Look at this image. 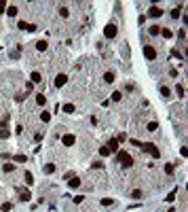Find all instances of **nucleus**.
Listing matches in <instances>:
<instances>
[{
  "mask_svg": "<svg viewBox=\"0 0 188 212\" xmlns=\"http://www.w3.org/2000/svg\"><path fill=\"white\" fill-rule=\"evenodd\" d=\"M159 91H161V95H163V98H169V95H171V89H169V87H165V85H161Z\"/></svg>",
  "mask_w": 188,
  "mask_h": 212,
  "instance_id": "12",
  "label": "nucleus"
},
{
  "mask_svg": "<svg viewBox=\"0 0 188 212\" xmlns=\"http://www.w3.org/2000/svg\"><path fill=\"white\" fill-rule=\"evenodd\" d=\"M59 15L61 17H68L70 13H68V6H59Z\"/></svg>",
  "mask_w": 188,
  "mask_h": 212,
  "instance_id": "34",
  "label": "nucleus"
},
{
  "mask_svg": "<svg viewBox=\"0 0 188 212\" xmlns=\"http://www.w3.org/2000/svg\"><path fill=\"white\" fill-rule=\"evenodd\" d=\"M32 83H42V74L38 72V70H34V72H32Z\"/></svg>",
  "mask_w": 188,
  "mask_h": 212,
  "instance_id": "14",
  "label": "nucleus"
},
{
  "mask_svg": "<svg viewBox=\"0 0 188 212\" xmlns=\"http://www.w3.org/2000/svg\"><path fill=\"white\" fill-rule=\"evenodd\" d=\"M6 11V2H2V0H0V15H2Z\"/></svg>",
  "mask_w": 188,
  "mask_h": 212,
  "instance_id": "36",
  "label": "nucleus"
},
{
  "mask_svg": "<svg viewBox=\"0 0 188 212\" xmlns=\"http://www.w3.org/2000/svg\"><path fill=\"white\" fill-rule=\"evenodd\" d=\"M116 32H119V30H116V25H114V23H108V25L104 28V36H106V38H114Z\"/></svg>",
  "mask_w": 188,
  "mask_h": 212,
  "instance_id": "5",
  "label": "nucleus"
},
{
  "mask_svg": "<svg viewBox=\"0 0 188 212\" xmlns=\"http://www.w3.org/2000/svg\"><path fill=\"white\" fill-rule=\"evenodd\" d=\"M148 34H150V36H159V34H161V25H150V28H148Z\"/></svg>",
  "mask_w": 188,
  "mask_h": 212,
  "instance_id": "9",
  "label": "nucleus"
},
{
  "mask_svg": "<svg viewBox=\"0 0 188 212\" xmlns=\"http://www.w3.org/2000/svg\"><path fill=\"white\" fill-rule=\"evenodd\" d=\"M2 170H4L6 174H11V172L15 170V163H4V167H2Z\"/></svg>",
  "mask_w": 188,
  "mask_h": 212,
  "instance_id": "27",
  "label": "nucleus"
},
{
  "mask_svg": "<svg viewBox=\"0 0 188 212\" xmlns=\"http://www.w3.org/2000/svg\"><path fill=\"white\" fill-rule=\"evenodd\" d=\"M17 28H19V30H25V28H28V23H25V21H19V23H17Z\"/></svg>",
  "mask_w": 188,
  "mask_h": 212,
  "instance_id": "37",
  "label": "nucleus"
},
{
  "mask_svg": "<svg viewBox=\"0 0 188 212\" xmlns=\"http://www.w3.org/2000/svg\"><path fill=\"white\" fill-rule=\"evenodd\" d=\"M30 197H32V193H30V191H23L21 195H19V199H21V201H30Z\"/></svg>",
  "mask_w": 188,
  "mask_h": 212,
  "instance_id": "24",
  "label": "nucleus"
},
{
  "mask_svg": "<svg viewBox=\"0 0 188 212\" xmlns=\"http://www.w3.org/2000/svg\"><path fill=\"white\" fill-rule=\"evenodd\" d=\"M100 155H102V157H108V155H110V148L106 146V144H104V146H100Z\"/></svg>",
  "mask_w": 188,
  "mask_h": 212,
  "instance_id": "23",
  "label": "nucleus"
},
{
  "mask_svg": "<svg viewBox=\"0 0 188 212\" xmlns=\"http://www.w3.org/2000/svg\"><path fill=\"white\" fill-rule=\"evenodd\" d=\"M23 98H25L23 93H17V95H15V100H17V102H23Z\"/></svg>",
  "mask_w": 188,
  "mask_h": 212,
  "instance_id": "38",
  "label": "nucleus"
},
{
  "mask_svg": "<svg viewBox=\"0 0 188 212\" xmlns=\"http://www.w3.org/2000/svg\"><path fill=\"white\" fill-rule=\"evenodd\" d=\"M171 55H173V57H184L182 53H177V49H173V51H171Z\"/></svg>",
  "mask_w": 188,
  "mask_h": 212,
  "instance_id": "40",
  "label": "nucleus"
},
{
  "mask_svg": "<svg viewBox=\"0 0 188 212\" xmlns=\"http://www.w3.org/2000/svg\"><path fill=\"white\" fill-rule=\"evenodd\" d=\"M142 148H144V151H146L150 157H154V159H159V157H161L159 146H156V144H152V142H144V144H142Z\"/></svg>",
  "mask_w": 188,
  "mask_h": 212,
  "instance_id": "2",
  "label": "nucleus"
},
{
  "mask_svg": "<svg viewBox=\"0 0 188 212\" xmlns=\"http://www.w3.org/2000/svg\"><path fill=\"white\" fill-rule=\"evenodd\" d=\"M131 197L133 199H142V197H144V193H142L140 189H135V191H131Z\"/></svg>",
  "mask_w": 188,
  "mask_h": 212,
  "instance_id": "20",
  "label": "nucleus"
},
{
  "mask_svg": "<svg viewBox=\"0 0 188 212\" xmlns=\"http://www.w3.org/2000/svg\"><path fill=\"white\" fill-rule=\"evenodd\" d=\"M70 187H72V189L80 187V178H72V180H70Z\"/></svg>",
  "mask_w": 188,
  "mask_h": 212,
  "instance_id": "30",
  "label": "nucleus"
},
{
  "mask_svg": "<svg viewBox=\"0 0 188 212\" xmlns=\"http://www.w3.org/2000/svg\"><path fill=\"white\" fill-rule=\"evenodd\" d=\"M42 170H44V174H53V172H55V163H47Z\"/></svg>",
  "mask_w": 188,
  "mask_h": 212,
  "instance_id": "17",
  "label": "nucleus"
},
{
  "mask_svg": "<svg viewBox=\"0 0 188 212\" xmlns=\"http://www.w3.org/2000/svg\"><path fill=\"white\" fill-rule=\"evenodd\" d=\"M61 144H64V146L76 144V136H74V134H64V136H61Z\"/></svg>",
  "mask_w": 188,
  "mask_h": 212,
  "instance_id": "6",
  "label": "nucleus"
},
{
  "mask_svg": "<svg viewBox=\"0 0 188 212\" xmlns=\"http://www.w3.org/2000/svg\"><path fill=\"white\" fill-rule=\"evenodd\" d=\"M161 36H163V38H171V36H173V32L169 30V28H161Z\"/></svg>",
  "mask_w": 188,
  "mask_h": 212,
  "instance_id": "16",
  "label": "nucleus"
},
{
  "mask_svg": "<svg viewBox=\"0 0 188 212\" xmlns=\"http://www.w3.org/2000/svg\"><path fill=\"white\" fill-rule=\"evenodd\" d=\"M8 136H11V131H8L6 127H2V129H0V138H2V140H6Z\"/></svg>",
  "mask_w": 188,
  "mask_h": 212,
  "instance_id": "25",
  "label": "nucleus"
},
{
  "mask_svg": "<svg viewBox=\"0 0 188 212\" xmlns=\"http://www.w3.org/2000/svg\"><path fill=\"white\" fill-rule=\"evenodd\" d=\"M121 98H123L121 91H114V93H112V102H121Z\"/></svg>",
  "mask_w": 188,
  "mask_h": 212,
  "instance_id": "29",
  "label": "nucleus"
},
{
  "mask_svg": "<svg viewBox=\"0 0 188 212\" xmlns=\"http://www.w3.org/2000/svg\"><path fill=\"white\" fill-rule=\"evenodd\" d=\"M36 104L44 106V104H47V95H44V93H36Z\"/></svg>",
  "mask_w": 188,
  "mask_h": 212,
  "instance_id": "13",
  "label": "nucleus"
},
{
  "mask_svg": "<svg viewBox=\"0 0 188 212\" xmlns=\"http://www.w3.org/2000/svg\"><path fill=\"white\" fill-rule=\"evenodd\" d=\"M106 146L110 148V153H116V151H119V140H116V138H112V140H110V142L106 144Z\"/></svg>",
  "mask_w": 188,
  "mask_h": 212,
  "instance_id": "8",
  "label": "nucleus"
},
{
  "mask_svg": "<svg viewBox=\"0 0 188 212\" xmlns=\"http://www.w3.org/2000/svg\"><path fill=\"white\" fill-rule=\"evenodd\" d=\"M148 17H152V19H159V17H163V8H159L156 4H152L148 8Z\"/></svg>",
  "mask_w": 188,
  "mask_h": 212,
  "instance_id": "4",
  "label": "nucleus"
},
{
  "mask_svg": "<svg viewBox=\"0 0 188 212\" xmlns=\"http://www.w3.org/2000/svg\"><path fill=\"white\" fill-rule=\"evenodd\" d=\"M156 127H159V123H156V121H150L148 125H146V129H148V131H156Z\"/></svg>",
  "mask_w": 188,
  "mask_h": 212,
  "instance_id": "22",
  "label": "nucleus"
},
{
  "mask_svg": "<svg viewBox=\"0 0 188 212\" xmlns=\"http://www.w3.org/2000/svg\"><path fill=\"white\" fill-rule=\"evenodd\" d=\"M142 51H144V57L148 59V61H152V59H156V49L152 47V45H142Z\"/></svg>",
  "mask_w": 188,
  "mask_h": 212,
  "instance_id": "3",
  "label": "nucleus"
},
{
  "mask_svg": "<svg viewBox=\"0 0 188 212\" xmlns=\"http://www.w3.org/2000/svg\"><path fill=\"white\" fill-rule=\"evenodd\" d=\"M40 121H42V123H49V121H51V114H49L47 110H42V112H40Z\"/></svg>",
  "mask_w": 188,
  "mask_h": 212,
  "instance_id": "18",
  "label": "nucleus"
},
{
  "mask_svg": "<svg viewBox=\"0 0 188 212\" xmlns=\"http://www.w3.org/2000/svg\"><path fill=\"white\" fill-rule=\"evenodd\" d=\"M165 172H167L169 176H171V174L175 172V167H173V163H167V165H165Z\"/></svg>",
  "mask_w": 188,
  "mask_h": 212,
  "instance_id": "28",
  "label": "nucleus"
},
{
  "mask_svg": "<svg viewBox=\"0 0 188 212\" xmlns=\"http://www.w3.org/2000/svg\"><path fill=\"white\" fill-rule=\"evenodd\" d=\"M61 110H64L66 114H72L76 108H74V104H70V102H68V104H64V106H61Z\"/></svg>",
  "mask_w": 188,
  "mask_h": 212,
  "instance_id": "10",
  "label": "nucleus"
},
{
  "mask_svg": "<svg viewBox=\"0 0 188 212\" xmlns=\"http://www.w3.org/2000/svg\"><path fill=\"white\" fill-rule=\"evenodd\" d=\"M0 210H2V212H11V210H13V204H11V201H4V204L0 206Z\"/></svg>",
  "mask_w": 188,
  "mask_h": 212,
  "instance_id": "19",
  "label": "nucleus"
},
{
  "mask_svg": "<svg viewBox=\"0 0 188 212\" xmlns=\"http://www.w3.org/2000/svg\"><path fill=\"white\" fill-rule=\"evenodd\" d=\"M47 47H49L47 40H36V49H38V51H47Z\"/></svg>",
  "mask_w": 188,
  "mask_h": 212,
  "instance_id": "15",
  "label": "nucleus"
},
{
  "mask_svg": "<svg viewBox=\"0 0 188 212\" xmlns=\"http://www.w3.org/2000/svg\"><path fill=\"white\" fill-rule=\"evenodd\" d=\"M32 89H34V83H32V81H30V83H28V85H25V91H32Z\"/></svg>",
  "mask_w": 188,
  "mask_h": 212,
  "instance_id": "41",
  "label": "nucleus"
},
{
  "mask_svg": "<svg viewBox=\"0 0 188 212\" xmlns=\"http://www.w3.org/2000/svg\"><path fill=\"white\" fill-rule=\"evenodd\" d=\"M66 81H68V76H66V74H57V76H55V87H57V89H59V87H64V85H66Z\"/></svg>",
  "mask_w": 188,
  "mask_h": 212,
  "instance_id": "7",
  "label": "nucleus"
},
{
  "mask_svg": "<svg viewBox=\"0 0 188 212\" xmlns=\"http://www.w3.org/2000/svg\"><path fill=\"white\" fill-rule=\"evenodd\" d=\"M83 199H85L83 195H76V197H74V204H80V201H83Z\"/></svg>",
  "mask_w": 188,
  "mask_h": 212,
  "instance_id": "43",
  "label": "nucleus"
},
{
  "mask_svg": "<svg viewBox=\"0 0 188 212\" xmlns=\"http://www.w3.org/2000/svg\"><path fill=\"white\" fill-rule=\"evenodd\" d=\"M104 81L106 83H114V72H106L104 74Z\"/></svg>",
  "mask_w": 188,
  "mask_h": 212,
  "instance_id": "21",
  "label": "nucleus"
},
{
  "mask_svg": "<svg viewBox=\"0 0 188 212\" xmlns=\"http://www.w3.org/2000/svg\"><path fill=\"white\" fill-rule=\"evenodd\" d=\"M6 15L8 17H15L17 15V6L15 4H6Z\"/></svg>",
  "mask_w": 188,
  "mask_h": 212,
  "instance_id": "11",
  "label": "nucleus"
},
{
  "mask_svg": "<svg viewBox=\"0 0 188 212\" xmlns=\"http://www.w3.org/2000/svg\"><path fill=\"white\" fill-rule=\"evenodd\" d=\"M15 161L17 163H25V155H15Z\"/></svg>",
  "mask_w": 188,
  "mask_h": 212,
  "instance_id": "35",
  "label": "nucleus"
},
{
  "mask_svg": "<svg viewBox=\"0 0 188 212\" xmlns=\"http://www.w3.org/2000/svg\"><path fill=\"white\" fill-rule=\"evenodd\" d=\"M116 161H119L123 167H131L133 165V157L127 151H116Z\"/></svg>",
  "mask_w": 188,
  "mask_h": 212,
  "instance_id": "1",
  "label": "nucleus"
},
{
  "mask_svg": "<svg viewBox=\"0 0 188 212\" xmlns=\"http://www.w3.org/2000/svg\"><path fill=\"white\" fill-rule=\"evenodd\" d=\"M25 30H28V32H34V30H36V25H34V23H28V28H25Z\"/></svg>",
  "mask_w": 188,
  "mask_h": 212,
  "instance_id": "39",
  "label": "nucleus"
},
{
  "mask_svg": "<svg viewBox=\"0 0 188 212\" xmlns=\"http://www.w3.org/2000/svg\"><path fill=\"white\" fill-rule=\"evenodd\" d=\"M116 140H119V144H121V142H125V140H127V136H125V134H121V136L116 138Z\"/></svg>",
  "mask_w": 188,
  "mask_h": 212,
  "instance_id": "42",
  "label": "nucleus"
},
{
  "mask_svg": "<svg viewBox=\"0 0 188 212\" xmlns=\"http://www.w3.org/2000/svg\"><path fill=\"white\" fill-rule=\"evenodd\" d=\"M114 204V199H110V197H104L102 199V206H112Z\"/></svg>",
  "mask_w": 188,
  "mask_h": 212,
  "instance_id": "33",
  "label": "nucleus"
},
{
  "mask_svg": "<svg viewBox=\"0 0 188 212\" xmlns=\"http://www.w3.org/2000/svg\"><path fill=\"white\" fill-rule=\"evenodd\" d=\"M175 93L180 95V98H184V85H177V87H175Z\"/></svg>",
  "mask_w": 188,
  "mask_h": 212,
  "instance_id": "31",
  "label": "nucleus"
},
{
  "mask_svg": "<svg viewBox=\"0 0 188 212\" xmlns=\"http://www.w3.org/2000/svg\"><path fill=\"white\" fill-rule=\"evenodd\" d=\"M23 178H25V182H28V184H32V182H34V176H32L30 172H25V176H23Z\"/></svg>",
  "mask_w": 188,
  "mask_h": 212,
  "instance_id": "32",
  "label": "nucleus"
},
{
  "mask_svg": "<svg viewBox=\"0 0 188 212\" xmlns=\"http://www.w3.org/2000/svg\"><path fill=\"white\" fill-rule=\"evenodd\" d=\"M180 15H182V6H177V8H173V11H171V17H173V19H177Z\"/></svg>",
  "mask_w": 188,
  "mask_h": 212,
  "instance_id": "26",
  "label": "nucleus"
}]
</instances>
